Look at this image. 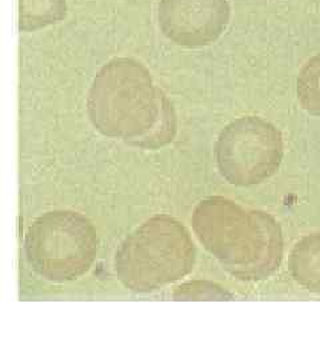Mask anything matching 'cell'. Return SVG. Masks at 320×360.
I'll return each instance as SVG.
<instances>
[{
  "label": "cell",
  "mask_w": 320,
  "mask_h": 360,
  "mask_svg": "<svg viewBox=\"0 0 320 360\" xmlns=\"http://www.w3.org/2000/svg\"><path fill=\"white\" fill-rule=\"evenodd\" d=\"M288 269L300 287L320 294V232L305 236L294 245Z\"/></svg>",
  "instance_id": "7"
},
{
  "label": "cell",
  "mask_w": 320,
  "mask_h": 360,
  "mask_svg": "<svg viewBox=\"0 0 320 360\" xmlns=\"http://www.w3.org/2000/svg\"><path fill=\"white\" fill-rule=\"evenodd\" d=\"M195 259L196 250L188 230L169 215H156L122 242L114 267L124 287L146 294L187 276Z\"/></svg>",
  "instance_id": "3"
},
{
  "label": "cell",
  "mask_w": 320,
  "mask_h": 360,
  "mask_svg": "<svg viewBox=\"0 0 320 360\" xmlns=\"http://www.w3.org/2000/svg\"><path fill=\"white\" fill-rule=\"evenodd\" d=\"M229 0H160L158 22L162 34L186 49L215 43L230 25Z\"/></svg>",
  "instance_id": "6"
},
{
  "label": "cell",
  "mask_w": 320,
  "mask_h": 360,
  "mask_svg": "<svg viewBox=\"0 0 320 360\" xmlns=\"http://www.w3.org/2000/svg\"><path fill=\"white\" fill-rule=\"evenodd\" d=\"M98 245V233L90 219L77 211L55 210L30 226L25 252L40 278L63 283L91 270Z\"/></svg>",
  "instance_id": "4"
},
{
  "label": "cell",
  "mask_w": 320,
  "mask_h": 360,
  "mask_svg": "<svg viewBox=\"0 0 320 360\" xmlns=\"http://www.w3.org/2000/svg\"><path fill=\"white\" fill-rule=\"evenodd\" d=\"M67 16V0H19V31L35 32Z\"/></svg>",
  "instance_id": "8"
},
{
  "label": "cell",
  "mask_w": 320,
  "mask_h": 360,
  "mask_svg": "<svg viewBox=\"0 0 320 360\" xmlns=\"http://www.w3.org/2000/svg\"><path fill=\"white\" fill-rule=\"evenodd\" d=\"M284 156L282 132L260 116H241L229 123L215 143L220 175L230 184L248 187L272 178Z\"/></svg>",
  "instance_id": "5"
},
{
  "label": "cell",
  "mask_w": 320,
  "mask_h": 360,
  "mask_svg": "<svg viewBox=\"0 0 320 360\" xmlns=\"http://www.w3.org/2000/svg\"><path fill=\"white\" fill-rule=\"evenodd\" d=\"M87 114L98 132L129 146L158 150L177 136L172 103L150 70L132 58H114L91 84Z\"/></svg>",
  "instance_id": "1"
},
{
  "label": "cell",
  "mask_w": 320,
  "mask_h": 360,
  "mask_svg": "<svg viewBox=\"0 0 320 360\" xmlns=\"http://www.w3.org/2000/svg\"><path fill=\"white\" fill-rule=\"evenodd\" d=\"M172 297L175 300H230L232 295L217 283L193 281L179 285Z\"/></svg>",
  "instance_id": "10"
},
{
  "label": "cell",
  "mask_w": 320,
  "mask_h": 360,
  "mask_svg": "<svg viewBox=\"0 0 320 360\" xmlns=\"http://www.w3.org/2000/svg\"><path fill=\"white\" fill-rule=\"evenodd\" d=\"M191 223L198 240L236 279L260 282L279 270L282 229L267 212L211 196L195 207Z\"/></svg>",
  "instance_id": "2"
},
{
  "label": "cell",
  "mask_w": 320,
  "mask_h": 360,
  "mask_svg": "<svg viewBox=\"0 0 320 360\" xmlns=\"http://www.w3.org/2000/svg\"><path fill=\"white\" fill-rule=\"evenodd\" d=\"M296 95L306 112L320 117V52L302 67L296 80Z\"/></svg>",
  "instance_id": "9"
}]
</instances>
